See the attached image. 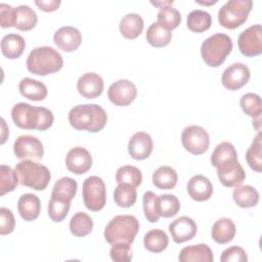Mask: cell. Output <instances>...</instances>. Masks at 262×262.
Wrapping results in <instances>:
<instances>
[{"label":"cell","mask_w":262,"mask_h":262,"mask_svg":"<svg viewBox=\"0 0 262 262\" xmlns=\"http://www.w3.org/2000/svg\"><path fill=\"white\" fill-rule=\"evenodd\" d=\"M16 18V9L9 4H0V25L3 29L14 27Z\"/></svg>","instance_id":"48"},{"label":"cell","mask_w":262,"mask_h":262,"mask_svg":"<svg viewBox=\"0 0 262 262\" xmlns=\"http://www.w3.org/2000/svg\"><path fill=\"white\" fill-rule=\"evenodd\" d=\"M137 199L136 187L129 183H118L114 190V201L121 208L132 207Z\"/></svg>","instance_id":"30"},{"label":"cell","mask_w":262,"mask_h":262,"mask_svg":"<svg viewBox=\"0 0 262 262\" xmlns=\"http://www.w3.org/2000/svg\"><path fill=\"white\" fill-rule=\"evenodd\" d=\"M144 23L142 17L135 12L124 15L119 24L120 33L126 39H136L143 31Z\"/></svg>","instance_id":"24"},{"label":"cell","mask_w":262,"mask_h":262,"mask_svg":"<svg viewBox=\"0 0 262 262\" xmlns=\"http://www.w3.org/2000/svg\"><path fill=\"white\" fill-rule=\"evenodd\" d=\"M187 28L195 33H202L210 29L212 25L211 14L202 9H194L190 11L186 18Z\"/></svg>","instance_id":"31"},{"label":"cell","mask_w":262,"mask_h":262,"mask_svg":"<svg viewBox=\"0 0 262 262\" xmlns=\"http://www.w3.org/2000/svg\"><path fill=\"white\" fill-rule=\"evenodd\" d=\"M138 231L139 221L135 216L117 215L105 226L103 235L111 245L121 242L132 244Z\"/></svg>","instance_id":"4"},{"label":"cell","mask_w":262,"mask_h":262,"mask_svg":"<svg viewBox=\"0 0 262 262\" xmlns=\"http://www.w3.org/2000/svg\"><path fill=\"white\" fill-rule=\"evenodd\" d=\"M196 3H200V4H203V5H212V4H215L217 3V0L215 1H210V2H206V1H200V0H195Z\"/></svg>","instance_id":"52"},{"label":"cell","mask_w":262,"mask_h":262,"mask_svg":"<svg viewBox=\"0 0 262 262\" xmlns=\"http://www.w3.org/2000/svg\"><path fill=\"white\" fill-rule=\"evenodd\" d=\"M154 148L151 136L143 131L134 133L128 142V152L130 157L137 161L147 159Z\"/></svg>","instance_id":"17"},{"label":"cell","mask_w":262,"mask_h":262,"mask_svg":"<svg viewBox=\"0 0 262 262\" xmlns=\"http://www.w3.org/2000/svg\"><path fill=\"white\" fill-rule=\"evenodd\" d=\"M144 248L151 253H161L167 249L169 237L167 233L159 228L147 231L143 237Z\"/></svg>","instance_id":"29"},{"label":"cell","mask_w":262,"mask_h":262,"mask_svg":"<svg viewBox=\"0 0 262 262\" xmlns=\"http://www.w3.org/2000/svg\"><path fill=\"white\" fill-rule=\"evenodd\" d=\"M116 181L117 183H129L137 187L142 182V174L137 167L125 165L117 170Z\"/></svg>","instance_id":"42"},{"label":"cell","mask_w":262,"mask_h":262,"mask_svg":"<svg viewBox=\"0 0 262 262\" xmlns=\"http://www.w3.org/2000/svg\"><path fill=\"white\" fill-rule=\"evenodd\" d=\"M16 18L14 28L19 31H30L38 23V16L36 12L29 5H19L15 7Z\"/></svg>","instance_id":"33"},{"label":"cell","mask_w":262,"mask_h":262,"mask_svg":"<svg viewBox=\"0 0 262 262\" xmlns=\"http://www.w3.org/2000/svg\"><path fill=\"white\" fill-rule=\"evenodd\" d=\"M71 207V201L52 195L48 203V215L54 222H61L68 215Z\"/></svg>","instance_id":"36"},{"label":"cell","mask_w":262,"mask_h":262,"mask_svg":"<svg viewBox=\"0 0 262 262\" xmlns=\"http://www.w3.org/2000/svg\"><path fill=\"white\" fill-rule=\"evenodd\" d=\"M216 169L219 181L226 187L241 185L246 178V172L237 160L224 163Z\"/></svg>","instance_id":"14"},{"label":"cell","mask_w":262,"mask_h":262,"mask_svg":"<svg viewBox=\"0 0 262 262\" xmlns=\"http://www.w3.org/2000/svg\"><path fill=\"white\" fill-rule=\"evenodd\" d=\"M7 136H8V128L6 126L5 120L1 118V141H0L1 144H3L6 141Z\"/></svg>","instance_id":"50"},{"label":"cell","mask_w":262,"mask_h":262,"mask_svg":"<svg viewBox=\"0 0 262 262\" xmlns=\"http://www.w3.org/2000/svg\"><path fill=\"white\" fill-rule=\"evenodd\" d=\"M63 66L60 53L50 46L34 48L27 58V69L38 76H46L58 72Z\"/></svg>","instance_id":"3"},{"label":"cell","mask_w":262,"mask_h":262,"mask_svg":"<svg viewBox=\"0 0 262 262\" xmlns=\"http://www.w3.org/2000/svg\"><path fill=\"white\" fill-rule=\"evenodd\" d=\"M13 123L21 129L44 131L53 124V114L43 106H34L26 102H18L11 108Z\"/></svg>","instance_id":"1"},{"label":"cell","mask_w":262,"mask_h":262,"mask_svg":"<svg viewBox=\"0 0 262 262\" xmlns=\"http://www.w3.org/2000/svg\"><path fill=\"white\" fill-rule=\"evenodd\" d=\"M104 88L103 79L96 73L88 72L82 75L77 82V90L85 98L92 99L101 95Z\"/></svg>","instance_id":"19"},{"label":"cell","mask_w":262,"mask_h":262,"mask_svg":"<svg viewBox=\"0 0 262 262\" xmlns=\"http://www.w3.org/2000/svg\"><path fill=\"white\" fill-rule=\"evenodd\" d=\"M54 44L64 52H72L79 48L82 42V34L72 26L59 28L53 35Z\"/></svg>","instance_id":"18"},{"label":"cell","mask_w":262,"mask_h":262,"mask_svg":"<svg viewBox=\"0 0 262 262\" xmlns=\"http://www.w3.org/2000/svg\"><path fill=\"white\" fill-rule=\"evenodd\" d=\"M82 195L85 207L93 212L102 210L106 203V187L98 176H89L83 182Z\"/></svg>","instance_id":"8"},{"label":"cell","mask_w":262,"mask_h":262,"mask_svg":"<svg viewBox=\"0 0 262 262\" xmlns=\"http://www.w3.org/2000/svg\"><path fill=\"white\" fill-rule=\"evenodd\" d=\"M196 231V223L188 216H180L169 224V232L176 244L192 239Z\"/></svg>","instance_id":"16"},{"label":"cell","mask_w":262,"mask_h":262,"mask_svg":"<svg viewBox=\"0 0 262 262\" xmlns=\"http://www.w3.org/2000/svg\"><path fill=\"white\" fill-rule=\"evenodd\" d=\"M232 160H237V152L234 145L228 141H223L217 144L210 158L211 164L215 168Z\"/></svg>","instance_id":"32"},{"label":"cell","mask_w":262,"mask_h":262,"mask_svg":"<svg viewBox=\"0 0 262 262\" xmlns=\"http://www.w3.org/2000/svg\"><path fill=\"white\" fill-rule=\"evenodd\" d=\"M26 41L18 34H7L1 40V51L9 59L18 58L25 50Z\"/></svg>","instance_id":"26"},{"label":"cell","mask_w":262,"mask_h":262,"mask_svg":"<svg viewBox=\"0 0 262 262\" xmlns=\"http://www.w3.org/2000/svg\"><path fill=\"white\" fill-rule=\"evenodd\" d=\"M252 7V0H229L219 9L218 21L226 29H236L247 21Z\"/></svg>","instance_id":"7"},{"label":"cell","mask_w":262,"mask_h":262,"mask_svg":"<svg viewBox=\"0 0 262 262\" xmlns=\"http://www.w3.org/2000/svg\"><path fill=\"white\" fill-rule=\"evenodd\" d=\"M157 23L165 30L172 31L176 29L180 23H181V14L180 12L172 7L167 6L164 8H161L157 15Z\"/></svg>","instance_id":"38"},{"label":"cell","mask_w":262,"mask_h":262,"mask_svg":"<svg viewBox=\"0 0 262 262\" xmlns=\"http://www.w3.org/2000/svg\"><path fill=\"white\" fill-rule=\"evenodd\" d=\"M152 183L159 189H172L177 184L178 175L174 168L161 166L152 173Z\"/></svg>","instance_id":"28"},{"label":"cell","mask_w":262,"mask_h":262,"mask_svg":"<svg viewBox=\"0 0 262 262\" xmlns=\"http://www.w3.org/2000/svg\"><path fill=\"white\" fill-rule=\"evenodd\" d=\"M110 256L116 262H128L132 260V249L128 243L113 244L110 250Z\"/></svg>","instance_id":"45"},{"label":"cell","mask_w":262,"mask_h":262,"mask_svg":"<svg viewBox=\"0 0 262 262\" xmlns=\"http://www.w3.org/2000/svg\"><path fill=\"white\" fill-rule=\"evenodd\" d=\"M13 152L17 159L39 161L43 158L42 142L33 135H20L13 143Z\"/></svg>","instance_id":"11"},{"label":"cell","mask_w":262,"mask_h":262,"mask_svg":"<svg viewBox=\"0 0 262 262\" xmlns=\"http://www.w3.org/2000/svg\"><path fill=\"white\" fill-rule=\"evenodd\" d=\"M145 38L151 46L161 48L167 46L170 43L172 39V33L163 29L158 23L155 21L147 28Z\"/></svg>","instance_id":"34"},{"label":"cell","mask_w":262,"mask_h":262,"mask_svg":"<svg viewBox=\"0 0 262 262\" xmlns=\"http://www.w3.org/2000/svg\"><path fill=\"white\" fill-rule=\"evenodd\" d=\"M180 262H212L214 260L211 248L206 244L191 245L183 248L178 256Z\"/></svg>","instance_id":"21"},{"label":"cell","mask_w":262,"mask_h":262,"mask_svg":"<svg viewBox=\"0 0 262 262\" xmlns=\"http://www.w3.org/2000/svg\"><path fill=\"white\" fill-rule=\"evenodd\" d=\"M69 122L74 129L96 133L106 125L107 115L99 104H78L69 112Z\"/></svg>","instance_id":"2"},{"label":"cell","mask_w":262,"mask_h":262,"mask_svg":"<svg viewBox=\"0 0 262 262\" xmlns=\"http://www.w3.org/2000/svg\"><path fill=\"white\" fill-rule=\"evenodd\" d=\"M231 38L223 33H216L208 37L201 45L203 60L211 68L221 66L232 50Z\"/></svg>","instance_id":"5"},{"label":"cell","mask_w":262,"mask_h":262,"mask_svg":"<svg viewBox=\"0 0 262 262\" xmlns=\"http://www.w3.org/2000/svg\"><path fill=\"white\" fill-rule=\"evenodd\" d=\"M137 95V89L133 82L120 79L114 82L107 89V98L118 106H127L134 101Z\"/></svg>","instance_id":"12"},{"label":"cell","mask_w":262,"mask_h":262,"mask_svg":"<svg viewBox=\"0 0 262 262\" xmlns=\"http://www.w3.org/2000/svg\"><path fill=\"white\" fill-rule=\"evenodd\" d=\"M17 210L25 221H33L40 215V199L34 193H25L18 199Z\"/></svg>","instance_id":"22"},{"label":"cell","mask_w":262,"mask_h":262,"mask_svg":"<svg viewBox=\"0 0 262 262\" xmlns=\"http://www.w3.org/2000/svg\"><path fill=\"white\" fill-rule=\"evenodd\" d=\"M238 49L245 56L252 57L262 53V27L253 25L244 30L237 38Z\"/></svg>","instance_id":"10"},{"label":"cell","mask_w":262,"mask_h":262,"mask_svg":"<svg viewBox=\"0 0 262 262\" xmlns=\"http://www.w3.org/2000/svg\"><path fill=\"white\" fill-rule=\"evenodd\" d=\"M220 260L222 262H247L248 261V255L246 251L238 247V246H232L227 249H225L220 257Z\"/></svg>","instance_id":"46"},{"label":"cell","mask_w":262,"mask_h":262,"mask_svg":"<svg viewBox=\"0 0 262 262\" xmlns=\"http://www.w3.org/2000/svg\"><path fill=\"white\" fill-rule=\"evenodd\" d=\"M18 89L20 94L34 101H40L46 98L47 96V87L44 83L34 80L32 78H24L18 84Z\"/></svg>","instance_id":"25"},{"label":"cell","mask_w":262,"mask_h":262,"mask_svg":"<svg viewBox=\"0 0 262 262\" xmlns=\"http://www.w3.org/2000/svg\"><path fill=\"white\" fill-rule=\"evenodd\" d=\"M19 183L35 190H44L50 179L51 173L49 169L32 160H24L16 164L15 169Z\"/></svg>","instance_id":"6"},{"label":"cell","mask_w":262,"mask_h":262,"mask_svg":"<svg viewBox=\"0 0 262 262\" xmlns=\"http://www.w3.org/2000/svg\"><path fill=\"white\" fill-rule=\"evenodd\" d=\"M251 77L248 66L243 62H234L227 67L221 77L222 85L228 90H238L245 86Z\"/></svg>","instance_id":"13"},{"label":"cell","mask_w":262,"mask_h":262,"mask_svg":"<svg viewBox=\"0 0 262 262\" xmlns=\"http://www.w3.org/2000/svg\"><path fill=\"white\" fill-rule=\"evenodd\" d=\"M66 166L68 170L74 174H84L92 166V157L84 147H73L66 156Z\"/></svg>","instance_id":"15"},{"label":"cell","mask_w":262,"mask_h":262,"mask_svg":"<svg viewBox=\"0 0 262 262\" xmlns=\"http://www.w3.org/2000/svg\"><path fill=\"white\" fill-rule=\"evenodd\" d=\"M180 210V202L174 194L166 193L158 195V212L160 217L170 218Z\"/></svg>","instance_id":"39"},{"label":"cell","mask_w":262,"mask_h":262,"mask_svg":"<svg viewBox=\"0 0 262 262\" xmlns=\"http://www.w3.org/2000/svg\"><path fill=\"white\" fill-rule=\"evenodd\" d=\"M187 192L196 202L208 201L213 193V185L209 178L198 174L192 176L187 182Z\"/></svg>","instance_id":"20"},{"label":"cell","mask_w":262,"mask_h":262,"mask_svg":"<svg viewBox=\"0 0 262 262\" xmlns=\"http://www.w3.org/2000/svg\"><path fill=\"white\" fill-rule=\"evenodd\" d=\"M15 226V219L10 209L0 208V233L2 235L9 234L13 231Z\"/></svg>","instance_id":"47"},{"label":"cell","mask_w":262,"mask_h":262,"mask_svg":"<svg viewBox=\"0 0 262 262\" xmlns=\"http://www.w3.org/2000/svg\"><path fill=\"white\" fill-rule=\"evenodd\" d=\"M78 184L77 181L71 177H61L59 178L53 185L51 194L60 196L62 199L69 200L72 202V200L75 198L77 193Z\"/></svg>","instance_id":"40"},{"label":"cell","mask_w":262,"mask_h":262,"mask_svg":"<svg viewBox=\"0 0 262 262\" xmlns=\"http://www.w3.org/2000/svg\"><path fill=\"white\" fill-rule=\"evenodd\" d=\"M150 3L157 7H160L161 8H164V7H167V6H171L173 4V0H169V1H150Z\"/></svg>","instance_id":"51"},{"label":"cell","mask_w":262,"mask_h":262,"mask_svg":"<svg viewBox=\"0 0 262 262\" xmlns=\"http://www.w3.org/2000/svg\"><path fill=\"white\" fill-rule=\"evenodd\" d=\"M232 198L238 207L248 209L258 204L259 192L252 185H237L232 192Z\"/></svg>","instance_id":"27"},{"label":"cell","mask_w":262,"mask_h":262,"mask_svg":"<svg viewBox=\"0 0 262 262\" xmlns=\"http://www.w3.org/2000/svg\"><path fill=\"white\" fill-rule=\"evenodd\" d=\"M236 228L235 224L230 218H219L212 226L211 236L212 238L220 245L227 244L231 242L235 235Z\"/></svg>","instance_id":"23"},{"label":"cell","mask_w":262,"mask_h":262,"mask_svg":"<svg viewBox=\"0 0 262 262\" xmlns=\"http://www.w3.org/2000/svg\"><path fill=\"white\" fill-rule=\"evenodd\" d=\"M261 133L258 134L253 139L251 146L246 151V161L250 168L255 172L260 173L262 170V156H261Z\"/></svg>","instance_id":"41"},{"label":"cell","mask_w":262,"mask_h":262,"mask_svg":"<svg viewBox=\"0 0 262 262\" xmlns=\"http://www.w3.org/2000/svg\"><path fill=\"white\" fill-rule=\"evenodd\" d=\"M183 147L192 155H202L209 148L210 136L201 126L190 125L185 127L181 133Z\"/></svg>","instance_id":"9"},{"label":"cell","mask_w":262,"mask_h":262,"mask_svg":"<svg viewBox=\"0 0 262 262\" xmlns=\"http://www.w3.org/2000/svg\"><path fill=\"white\" fill-rule=\"evenodd\" d=\"M93 228L92 218L84 212H77L70 220V230L76 236H86Z\"/></svg>","instance_id":"35"},{"label":"cell","mask_w":262,"mask_h":262,"mask_svg":"<svg viewBox=\"0 0 262 262\" xmlns=\"http://www.w3.org/2000/svg\"><path fill=\"white\" fill-rule=\"evenodd\" d=\"M143 213L150 223L158 222L160 215L158 212V195L152 191H146L142 198Z\"/></svg>","instance_id":"44"},{"label":"cell","mask_w":262,"mask_h":262,"mask_svg":"<svg viewBox=\"0 0 262 262\" xmlns=\"http://www.w3.org/2000/svg\"><path fill=\"white\" fill-rule=\"evenodd\" d=\"M19 183L16 171L6 165L0 166V195L14 190Z\"/></svg>","instance_id":"43"},{"label":"cell","mask_w":262,"mask_h":262,"mask_svg":"<svg viewBox=\"0 0 262 262\" xmlns=\"http://www.w3.org/2000/svg\"><path fill=\"white\" fill-rule=\"evenodd\" d=\"M35 4L39 7V9L46 11V12H51L55 11L59 5L61 4L60 0H36Z\"/></svg>","instance_id":"49"},{"label":"cell","mask_w":262,"mask_h":262,"mask_svg":"<svg viewBox=\"0 0 262 262\" xmlns=\"http://www.w3.org/2000/svg\"><path fill=\"white\" fill-rule=\"evenodd\" d=\"M239 105L243 112L253 119L261 118L262 103L261 97L253 92H248L242 95L239 99Z\"/></svg>","instance_id":"37"}]
</instances>
